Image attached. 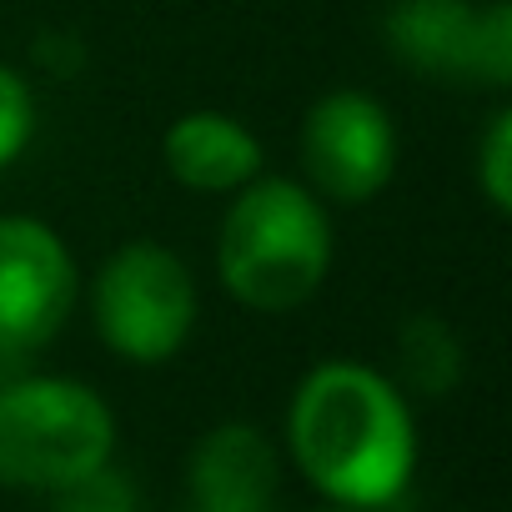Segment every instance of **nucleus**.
Here are the masks:
<instances>
[{
	"mask_svg": "<svg viewBox=\"0 0 512 512\" xmlns=\"http://www.w3.org/2000/svg\"><path fill=\"white\" fill-rule=\"evenodd\" d=\"M287 447L332 507L382 512L417 472V427L392 377L362 362H322L287 412Z\"/></svg>",
	"mask_w": 512,
	"mask_h": 512,
	"instance_id": "f257e3e1",
	"label": "nucleus"
},
{
	"mask_svg": "<svg viewBox=\"0 0 512 512\" xmlns=\"http://www.w3.org/2000/svg\"><path fill=\"white\" fill-rule=\"evenodd\" d=\"M397 357H402V377L427 397L452 392L462 377V352H457V337L447 332L442 317H412L397 332Z\"/></svg>",
	"mask_w": 512,
	"mask_h": 512,
	"instance_id": "9d476101",
	"label": "nucleus"
},
{
	"mask_svg": "<svg viewBox=\"0 0 512 512\" xmlns=\"http://www.w3.org/2000/svg\"><path fill=\"white\" fill-rule=\"evenodd\" d=\"M166 171L191 191H241L262 171V141L226 111H186L161 141Z\"/></svg>",
	"mask_w": 512,
	"mask_h": 512,
	"instance_id": "6e6552de",
	"label": "nucleus"
},
{
	"mask_svg": "<svg viewBox=\"0 0 512 512\" xmlns=\"http://www.w3.org/2000/svg\"><path fill=\"white\" fill-rule=\"evenodd\" d=\"M302 166L312 186L332 201H372L397 166V126L387 106L367 91H332L307 111Z\"/></svg>",
	"mask_w": 512,
	"mask_h": 512,
	"instance_id": "423d86ee",
	"label": "nucleus"
},
{
	"mask_svg": "<svg viewBox=\"0 0 512 512\" xmlns=\"http://www.w3.org/2000/svg\"><path fill=\"white\" fill-rule=\"evenodd\" d=\"M186 477L196 507H272L282 462L262 427L221 422L196 442Z\"/></svg>",
	"mask_w": 512,
	"mask_h": 512,
	"instance_id": "0eeeda50",
	"label": "nucleus"
},
{
	"mask_svg": "<svg viewBox=\"0 0 512 512\" xmlns=\"http://www.w3.org/2000/svg\"><path fill=\"white\" fill-rule=\"evenodd\" d=\"M332 267V221L322 201L287 176L246 181L216 241V272L251 312H292L317 297Z\"/></svg>",
	"mask_w": 512,
	"mask_h": 512,
	"instance_id": "f03ea898",
	"label": "nucleus"
},
{
	"mask_svg": "<svg viewBox=\"0 0 512 512\" xmlns=\"http://www.w3.org/2000/svg\"><path fill=\"white\" fill-rule=\"evenodd\" d=\"M196 512H272V507H196Z\"/></svg>",
	"mask_w": 512,
	"mask_h": 512,
	"instance_id": "2eb2a0df",
	"label": "nucleus"
},
{
	"mask_svg": "<svg viewBox=\"0 0 512 512\" xmlns=\"http://www.w3.org/2000/svg\"><path fill=\"white\" fill-rule=\"evenodd\" d=\"M116 417L106 397L71 377H16L0 387V487L61 492L106 467Z\"/></svg>",
	"mask_w": 512,
	"mask_h": 512,
	"instance_id": "7ed1b4c3",
	"label": "nucleus"
},
{
	"mask_svg": "<svg viewBox=\"0 0 512 512\" xmlns=\"http://www.w3.org/2000/svg\"><path fill=\"white\" fill-rule=\"evenodd\" d=\"M477 176H482V191L497 211L512 206V111H497L487 121V136H482V151H477Z\"/></svg>",
	"mask_w": 512,
	"mask_h": 512,
	"instance_id": "4468645a",
	"label": "nucleus"
},
{
	"mask_svg": "<svg viewBox=\"0 0 512 512\" xmlns=\"http://www.w3.org/2000/svg\"><path fill=\"white\" fill-rule=\"evenodd\" d=\"M31 131H36V101H31V86H26L21 71L0 66V171H6V166L26 151Z\"/></svg>",
	"mask_w": 512,
	"mask_h": 512,
	"instance_id": "ddd939ff",
	"label": "nucleus"
},
{
	"mask_svg": "<svg viewBox=\"0 0 512 512\" xmlns=\"http://www.w3.org/2000/svg\"><path fill=\"white\" fill-rule=\"evenodd\" d=\"M101 342L126 362H166L196 327V282L186 262L161 241H126L91 292Z\"/></svg>",
	"mask_w": 512,
	"mask_h": 512,
	"instance_id": "20e7f679",
	"label": "nucleus"
},
{
	"mask_svg": "<svg viewBox=\"0 0 512 512\" xmlns=\"http://www.w3.org/2000/svg\"><path fill=\"white\" fill-rule=\"evenodd\" d=\"M51 512H141V502H136L131 477L106 462V467L66 482L61 492H51Z\"/></svg>",
	"mask_w": 512,
	"mask_h": 512,
	"instance_id": "f8f14e48",
	"label": "nucleus"
},
{
	"mask_svg": "<svg viewBox=\"0 0 512 512\" xmlns=\"http://www.w3.org/2000/svg\"><path fill=\"white\" fill-rule=\"evenodd\" d=\"M76 307L66 241L31 216H0V357L41 352Z\"/></svg>",
	"mask_w": 512,
	"mask_h": 512,
	"instance_id": "39448f33",
	"label": "nucleus"
},
{
	"mask_svg": "<svg viewBox=\"0 0 512 512\" xmlns=\"http://www.w3.org/2000/svg\"><path fill=\"white\" fill-rule=\"evenodd\" d=\"M322 512H362V507H322Z\"/></svg>",
	"mask_w": 512,
	"mask_h": 512,
	"instance_id": "dca6fc26",
	"label": "nucleus"
},
{
	"mask_svg": "<svg viewBox=\"0 0 512 512\" xmlns=\"http://www.w3.org/2000/svg\"><path fill=\"white\" fill-rule=\"evenodd\" d=\"M467 76L502 91L512 81V11L507 0H492V6L477 11L472 26V51H467Z\"/></svg>",
	"mask_w": 512,
	"mask_h": 512,
	"instance_id": "9b49d317",
	"label": "nucleus"
},
{
	"mask_svg": "<svg viewBox=\"0 0 512 512\" xmlns=\"http://www.w3.org/2000/svg\"><path fill=\"white\" fill-rule=\"evenodd\" d=\"M477 6L472 0H392L387 46L422 76H467Z\"/></svg>",
	"mask_w": 512,
	"mask_h": 512,
	"instance_id": "1a4fd4ad",
	"label": "nucleus"
}]
</instances>
